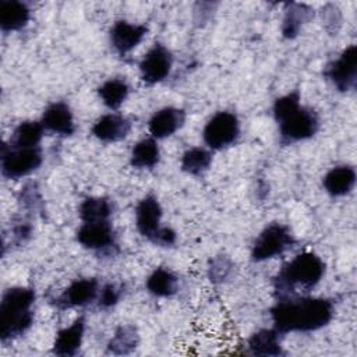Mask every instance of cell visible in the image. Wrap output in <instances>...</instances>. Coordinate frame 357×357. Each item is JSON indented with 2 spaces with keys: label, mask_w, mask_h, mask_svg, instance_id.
Segmentation results:
<instances>
[{
  "label": "cell",
  "mask_w": 357,
  "mask_h": 357,
  "mask_svg": "<svg viewBox=\"0 0 357 357\" xmlns=\"http://www.w3.org/2000/svg\"><path fill=\"white\" fill-rule=\"evenodd\" d=\"M272 326L286 333H308L326 326L333 315L332 300L310 296H289L278 298L269 310Z\"/></svg>",
  "instance_id": "obj_1"
},
{
  "label": "cell",
  "mask_w": 357,
  "mask_h": 357,
  "mask_svg": "<svg viewBox=\"0 0 357 357\" xmlns=\"http://www.w3.org/2000/svg\"><path fill=\"white\" fill-rule=\"evenodd\" d=\"M35 300V289L29 286H14L3 293L0 300V340L3 344L21 337L31 329Z\"/></svg>",
  "instance_id": "obj_2"
},
{
  "label": "cell",
  "mask_w": 357,
  "mask_h": 357,
  "mask_svg": "<svg viewBox=\"0 0 357 357\" xmlns=\"http://www.w3.org/2000/svg\"><path fill=\"white\" fill-rule=\"evenodd\" d=\"M326 265L319 255L304 251L286 262L275 276L273 287L278 298L296 296L298 290H312L324 278Z\"/></svg>",
  "instance_id": "obj_3"
},
{
  "label": "cell",
  "mask_w": 357,
  "mask_h": 357,
  "mask_svg": "<svg viewBox=\"0 0 357 357\" xmlns=\"http://www.w3.org/2000/svg\"><path fill=\"white\" fill-rule=\"evenodd\" d=\"M134 215L135 227L144 238L160 247H170L176 243L177 233L172 227L160 225L163 209L153 194H146L138 201Z\"/></svg>",
  "instance_id": "obj_4"
},
{
  "label": "cell",
  "mask_w": 357,
  "mask_h": 357,
  "mask_svg": "<svg viewBox=\"0 0 357 357\" xmlns=\"http://www.w3.org/2000/svg\"><path fill=\"white\" fill-rule=\"evenodd\" d=\"M276 124L280 144L294 145L312 138L321 127V120L312 107L300 105Z\"/></svg>",
  "instance_id": "obj_5"
},
{
  "label": "cell",
  "mask_w": 357,
  "mask_h": 357,
  "mask_svg": "<svg viewBox=\"0 0 357 357\" xmlns=\"http://www.w3.org/2000/svg\"><path fill=\"white\" fill-rule=\"evenodd\" d=\"M296 244V237L290 227L283 223H269L265 226L251 247V259L254 262H265L273 259Z\"/></svg>",
  "instance_id": "obj_6"
},
{
  "label": "cell",
  "mask_w": 357,
  "mask_h": 357,
  "mask_svg": "<svg viewBox=\"0 0 357 357\" xmlns=\"http://www.w3.org/2000/svg\"><path fill=\"white\" fill-rule=\"evenodd\" d=\"M42 163L43 152L40 146L13 148L7 142H4L1 146L0 172L4 178H24L36 172Z\"/></svg>",
  "instance_id": "obj_7"
},
{
  "label": "cell",
  "mask_w": 357,
  "mask_h": 357,
  "mask_svg": "<svg viewBox=\"0 0 357 357\" xmlns=\"http://www.w3.org/2000/svg\"><path fill=\"white\" fill-rule=\"evenodd\" d=\"M241 134L240 120L236 113L229 110L216 112L205 123L202 139L211 151H222L234 145Z\"/></svg>",
  "instance_id": "obj_8"
},
{
  "label": "cell",
  "mask_w": 357,
  "mask_h": 357,
  "mask_svg": "<svg viewBox=\"0 0 357 357\" xmlns=\"http://www.w3.org/2000/svg\"><path fill=\"white\" fill-rule=\"evenodd\" d=\"M325 78L339 92H350L357 84V47L349 45L324 68Z\"/></svg>",
  "instance_id": "obj_9"
},
{
  "label": "cell",
  "mask_w": 357,
  "mask_h": 357,
  "mask_svg": "<svg viewBox=\"0 0 357 357\" xmlns=\"http://www.w3.org/2000/svg\"><path fill=\"white\" fill-rule=\"evenodd\" d=\"M75 238L81 247L89 251L99 254L117 251V234L110 220L82 223L75 233Z\"/></svg>",
  "instance_id": "obj_10"
},
{
  "label": "cell",
  "mask_w": 357,
  "mask_h": 357,
  "mask_svg": "<svg viewBox=\"0 0 357 357\" xmlns=\"http://www.w3.org/2000/svg\"><path fill=\"white\" fill-rule=\"evenodd\" d=\"M100 283L96 278H81L71 282L59 296L52 298V304L57 310H70L86 307L96 303Z\"/></svg>",
  "instance_id": "obj_11"
},
{
  "label": "cell",
  "mask_w": 357,
  "mask_h": 357,
  "mask_svg": "<svg viewBox=\"0 0 357 357\" xmlns=\"http://www.w3.org/2000/svg\"><path fill=\"white\" fill-rule=\"evenodd\" d=\"M173 53L162 43H155L141 59L138 64L141 79L148 85L165 81L173 68Z\"/></svg>",
  "instance_id": "obj_12"
},
{
  "label": "cell",
  "mask_w": 357,
  "mask_h": 357,
  "mask_svg": "<svg viewBox=\"0 0 357 357\" xmlns=\"http://www.w3.org/2000/svg\"><path fill=\"white\" fill-rule=\"evenodd\" d=\"M148 28L144 24H134L127 20L116 21L109 32V40L113 50L119 54L132 52L146 36Z\"/></svg>",
  "instance_id": "obj_13"
},
{
  "label": "cell",
  "mask_w": 357,
  "mask_h": 357,
  "mask_svg": "<svg viewBox=\"0 0 357 357\" xmlns=\"http://www.w3.org/2000/svg\"><path fill=\"white\" fill-rule=\"evenodd\" d=\"M45 128L59 137H71L77 127L71 107L63 100H54L49 103L39 120Z\"/></svg>",
  "instance_id": "obj_14"
},
{
  "label": "cell",
  "mask_w": 357,
  "mask_h": 357,
  "mask_svg": "<svg viewBox=\"0 0 357 357\" xmlns=\"http://www.w3.org/2000/svg\"><path fill=\"white\" fill-rule=\"evenodd\" d=\"M132 123L120 113H106L95 120L91 127V134L100 142L113 144L124 139L131 132Z\"/></svg>",
  "instance_id": "obj_15"
},
{
  "label": "cell",
  "mask_w": 357,
  "mask_h": 357,
  "mask_svg": "<svg viewBox=\"0 0 357 357\" xmlns=\"http://www.w3.org/2000/svg\"><path fill=\"white\" fill-rule=\"evenodd\" d=\"M86 329L85 315H78L68 326L61 328L53 340L52 353L60 357H73L75 356L84 342Z\"/></svg>",
  "instance_id": "obj_16"
},
{
  "label": "cell",
  "mask_w": 357,
  "mask_h": 357,
  "mask_svg": "<svg viewBox=\"0 0 357 357\" xmlns=\"http://www.w3.org/2000/svg\"><path fill=\"white\" fill-rule=\"evenodd\" d=\"M185 110L174 106H165L156 110L148 120V131L155 139H165L177 132L185 123Z\"/></svg>",
  "instance_id": "obj_17"
},
{
  "label": "cell",
  "mask_w": 357,
  "mask_h": 357,
  "mask_svg": "<svg viewBox=\"0 0 357 357\" xmlns=\"http://www.w3.org/2000/svg\"><path fill=\"white\" fill-rule=\"evenodd\" d=\"M357 173L351 165H337L326 172L322 178V187L333 198L349 195L356 185Z\"/></svg>",
  "instance_id": "obj_18"
},
{
  "label": "cell",
  "mask_w": 357,
  "mask_h": 357,
  "mask_svg": "<svg viewBox=\"0 0 357 357\" xmlns=\"http://www.w3.org/2000/svg\"><path fill=\"white\" fill-rule=\"evenodd\" d=\"M282 336L283 335L273 326L258 329L247 339L248 353L261 357L283 356L284 350L282 346Z\"/></svg>",
  "instance_id": "obj_19"
},
{
  "label": "cell",
  "mask_w": 357,
  "mask_h": 357,
  "mask_svg": "<svg viewBox=\"0 0 357 357\" xmlns=\"http://www.w3.org/2000/svg\"><path fill=\"white\" fill-rule=\"evenodd\" d=\"M31 20V8L20 0L0 1V29L4 33L18 32L28 25Z\"/></svg>",
  "instance_id": "obj_20"
},
{
  "label": "cell",
  "mask_w": 357,
  "mask_h": 357,
  "mask_svg": "<svg viewBox=\"0 0 357 357\" xmlns=\"http://www.w3.org/2000/svg\"><path fill=\"white\" fill-rule=\"evenodd\" d=\"M314 17V10L308 4L289 3L284 10L280 32L284 39H294L304 24H307Z\"/></svg>",
  "instance_id": "obj_21"
},
{
  "label": "cell",
  "mask_w": 357,
  "mask_h": 357,
  "mask_svg": "<svg viewBox=\"0 0 357 357\" xmlns=\"http://www.w3.org/2000/svg\"><path fill=\"white\" fill-rule=\"evenodd\" d=\"M160 160V149L158 139L153 137H146L135 142L130 153V165L134 169H153Z\"/></svg>",
  "instance_id": "obj_22"
},
{
  "label": "cell",
  "mask_w": 357,
  "mask_h": 357,
  "mask_svg": "<svg viewBox=\"0 0 357 357\" xmlns=\"http://www.w3.org/2000/svg\"><path fill=\"white\" fill-rule=\"evenodd\" d=\"M145 287L155 297H172L178 290V278L167 268H155L145 280Z\"/></svg>",
  "instance_id": "obj_23"
},
{
  "label": "cell",
  "mask_w": 357,
  "mask_h": 357,
  "mask_svg": "<svg viewBox=\"0 0 357 357\" xmlns=\"http://www.w3.org/2000/svg\"><path fill=\"white\" fill-rule=\"evenodd\" d=\"M43 134L45 128L40 121L24 120L14 128L10 139L6 142L13 148H35L40 146Z\"/></svg>",
  "instance_id": "obj_24"
},
{
  "label": "cell",
  "mask_w": 357,
  "mask_h": 357,
  "mask_svg": "<svg viewBox=\"0 0 357 357\" xmlns=\"http://www.w3.org/2000/svg\"><path fill=\"white\" fill-rule=\"evenodd\" d=\"M130 95V85L124 78L114 77L103 81L98 86V96L102 103L110 109L117 110L123 106Z\"/></svg>",
  "instance_id": "obj_25"
},
{
  "label": "cell",
  "mask_w": 357,
  "mask_h": 357,
  "mask_svg": "<svg viewBox=\"0 0 357 357\" xmlns=\"http://www.w3.org/2000/svg\"><path fill=\"white\" fill-rule=\"evenodd\" d=\"M114 206L106 197H86L78 206V216L82 223L110 220Z\"/></svg>",
  "instance_id": "obj_26"
},
{
  "label": "cell",
  "mask_w": 357,
  "mask_h": 357,
  "mask_svg": "<svg viewBox=\"0 0 357 357\" xmlns=\"http://www.w3.org/2000/svg\"><path fill=\"white\" fill-rule=\"evenodd\" d=\"M139 344V333L134 325H120L113 332L106 344V350L114 356H126L132 353Z\"/></svg>",
  "instance_id": "obj_27"
},
{
  "label": "cell",
  "mask_w": 357,
  "mask_h": 357,
  "mask_svg": "<svg viewBox=\"0 0 357 357\" xmlns=\"http://www.w3.org/2000/svg\"><path fill=\"white\" fill-rule=\"evenodd\" d=\"M212 151L206 146H192L184 151L180 159V169L190 176H202L212 165Z\"/></svg>",
  "instance_id": "obj_28"
},
{
  "label": "cell",
  "mask_w": 357,
  "mask_h": 357,
  "mask_svg": "<svg viewBox=\"0 0 357 357\" xmlns=\"http://www.w3.org/2000/svg\"><path fill=\"white\" fill-rule=\"evenodd\" d=\"M234 272V262L227 255H216L209 261L208 278L212 283L220 284L227 282Z\"/></svg>",
  "instance_id": "obj_29"
},
{
  "label": "cell",
  "mask_w": 357,
  "mask_h": 357,
  "mask_svg": "<svg viewBox=\"0 0 357 357\" xmlns=\"http://www.w3.org/2000/svg\"><path fill=\"white\" fill-rule=\"evenodd\" d=\"M300 105H301V93L298 89L290 91V92L276 98L273 102V106H272V114H273L275 121L276 123L280 121L289 113L296 110Z\"/></svg>",
  "instance_id": "obj_30"
},
{
  "label": "cell",
  "mask_w": 357,
  "mask_h": 357,
  "mask_svg": "<svg viewBox=\"0 0 357 357\" xmlns=\"http://www.w3.org/2000/svg\"><path fill=\"white\" fill-rule=\"evenodd\" d=\"M18 202L28 212L42 211L43 201H42L39 188L36 187L35 183H28L21 188V191L18 194Z\"/></svg>",
  "instance_id": "obj_31"
},
{
  "label": "cell",
  "mask_w": 357,
  "mask_h": 357,
  "mask_svg": "<svg viewBox=\"0 0 357 357\" xmlns=\"http://www.w3.org/2000/svg\"><path fill=\"white\" fill-rule=\"evenodd\" d=\"M121 296H123V289L119 284L106 283V284L100 286V290H99V294L96 298V304L102 310H109V308L114 307L116 304H119Z\"/></svg>",
  "instance_id": "obj_32"
},
{
  "label": "cell",
  "mask_w": 357,
  "mask_h": 357,
  "mask_svg": "<svg viewBox=\"0 0 357 357\" xmlns=\"http://www.w3.org/2000/svg\"><path fill=\"white\" fill-rule=\"evenodd\" d=\"M32 230H33V227H32L31 222L20 219L10 229V236H11V241L10 243H13L15 245L25 244L31 238Z\"/></svg>",
  "instance_id": "obj_33"
},
{
  "label": "cell",
  "mask_w": 357,
  "mask_h": 357,
  "mask_svg": "<svg viewBox=\"0 0 357 357\" xmlns=\"http://www.w3.org/2000/svg\"><path fill=\"white\" fill-rule=\"evenodd\" d=\"M322 21L325 28L333 35H336V32L339 31L340 25H342V14L340 10L333 6V4H328L326 7L322 8Z\"/></svg>",
  "instance_id": "obj_34"
}]
</instances>
